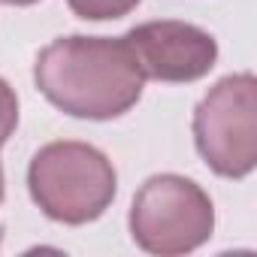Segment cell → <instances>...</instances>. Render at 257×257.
I'll return each mask as SVG.
<instances>
[{
    "label": "cell",
    "instance_id": "cell-1",
    "mask_svg": "<svg viewBox=\"0 0 257 257\" xmlns=\"http://www.w3.org/2000/svg\"><path fill=\"white\" fill-rule=\"evenodd\" d=\"M34 82L61 112L109 121L140 103L146 76L124 37H61L37 55Z\"/></svg>",
    "mask_w": 257,
    "mask_h": 257
},
{
    "label": "cell",
    "instance_id": "cell-2",
    "mask_svg": "<svg viewBox=\"0 0 257 257\" xmlns=\"http://www.w3.org/2000/svg\"><path fill=\"white\" fill-rule=\"evenodd\" d=\"M34 203L61 224H88L100 218L118 191L112 161L88 143H49L28 167Z\"/></svg>",
    "mask_w": 257,
    "mask_h": 257
},
{
    "label": "cell",
    "instance_id": "cell-3",
    "mask_svg": "<svg viewBox=\"0 0 257 257\" xmlns=\"http://www.w3.org/2000/svg\"><path fill=\"white\" fill-rule=\"evenodd\" d=\"M215 230V209L209 194L176 173L152 176L134 197L131 236L134 242L161 257L188 254L209 242Z\"/></svg>",
    "mask_w": 257,
    "mask_h": 257
},
{
    "label": "cell",
    "instance_id": "cell-4",
    "mask_svg": "<svg viewBox=\"0 0 257 257\" xmlns=\"http://www.w3.org/2000/svg\"><path fill=\"white\" fill-rule=\"evenodd\" d=\"M194 143L212 173L245 179L257 164V82L251 73L221 79L194 109Z\"/></svg>",
    "mask_w": 257,
    "mask_h": 257
},
{
    "label": "cell",
    "instance_id": "cell-5",
    "mask_svg": "<svg viewBox=\"0 0 257 257\" xmlns=\"http://www.w3.org/2000/svg\"><path fill=\"white\" fill-rule=\"evenodd\" d=\"M124 43L137 55L146 79L158 82H197L218 61V43L188 22H146L127 31Z\"/></svg>",
    "mask_w": 257,
    "mask_h": 257
},
{
    "label": "cell",
    "instance_id": "cell-6",
    "mask_svg": "<svg viewBox=\"0 0 257 257\" xmlns=\"http://www.w3.org/2000/svg\"><path fill=\"white\" fill-rule=\"evenodd\" d=\"M70 10L85 22H109L137 10L140 0H67Z\"/></svg>",
    "mask_w": 257,
    "mask_h": 257
},
{
    "label": "cell",
    "instance_id": "cell-7",
    "mask_svg": "<svg viewBox=\"0 0 257 257\" xmlns=\"http://www.w3.org/2000/svg\"><path fill=\"white\" fill-rule=\"evenodd\" d=\"M16 124H19V97L10 88V82L0 79V149H4L7 140L13 137Z\"/></svg>",
    "mask_w": 257,
    "mask_h": 257
},
{
    "label": "cell",
    "instance_id": "cell-8",
    "mask_svg": "<svg viewBox=\"0 0 257 257\" xmlns=\"http://www.w3.org/2000/svg\"><path fill=\"white\" fill-rule=\"evenodd\" d=\"M0 4H10V7H31L37 0H0Z\"/></svg>",
    "mask_w": 257,
    "mask_h": 257
},
{
    "label": "cell",
    "instance_id": "cell-9",
    "mask_svg": "<svg viewBox=\"0 0 257 257\" xmlns=\"http://www.w3.org/2000/svg\"><path fill=\"white\" fill-rule=\"evenodd\" d=\"M0 200H4V170H0Z\"/></svg>",
    "mask_w": 257,
    "mask_h": 257
},
{
    "label": "cell",
    "instance_id": "cell-10",
    "mask_svg": "<svg viewBox=\"0 0 257 257\" xmlns=\"http://www.w3.org/2000/svg\"><path fill=\"white\" fill-rule=\"evenodd\" d=\"M0 242H4V227H0Z\"/></svg>",
    "mask_w": 257,
    "mask_h": 257
}]
</instances>
